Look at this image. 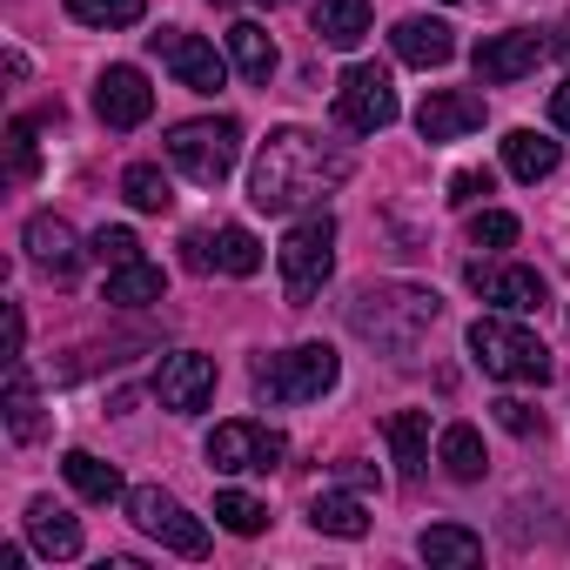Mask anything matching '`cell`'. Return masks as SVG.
I'll use <instances>...</instances> for the list:
<instances>
[{
    "mask_svg": "<svg viewBox=\"0 0 570 570\" xmlns=\"http://www.w3.org/2000/svg\"><path fill=\"white\" fill-rule=\"evenodd\" d=\"M8 436H14V443H41V436H48V416H41V396H35V383H28L21 356L8 363Z\"/></svg>",
    "mask_w": 570,
    "mask_h": 570,
    "instance_id": "obj_24",
    "label": "cell"
},
{
    "mask_svg": "<svg viewBox=\"0 0 570 570\" xmlns=\"http://www.w3.org/2000/svg\"><path fill=\"white\" fill-rule=\"evenodd\" d=\"M21 248H28V255L48 268V275H61V282L81 268V242H75V228H68L61 215H48V208H41V215H28V228H21Z\"/></svg>",
    "mask_w": 570,
    "mask_h": 570,
    "instance_id": "obj_16",
    "label": "cell"
},
{
    "mask_svg": "<svg viewBox=\"0 0 570 570\" xmlns=\"http://www.w3.org/2000/svg\"><path fill=\"white\" fill-rule=\"evenodd\" d=\"M470 289L497 309V316H530V309H543V275L537 268H523V262H470Z\"/></svg>",
    "mask_w": 570,
    "mask_h": 570,
    "instance_id": "obj_11",
    "label": "cell"
},
{
    "mask_svg": "<svg viewBox=\"0 0 570 570\" xmlns=\"http://www.w3.org/2000/svg\"><path fill=\"white\" fill-rule=\"evenodd\" d=\"M470 356L497 383H550V350L510 316H476L470 323Z\"/></svg>",
    "mask_w": 570,
    "mask_h": 570,
    "instance_id": "obj_5",
    "label": "cell"
},
{
    "mask_svg": "<svg viewBox=\"0 0 570 570\" xmlns=\"http://www.w3.org/2000/svg\"><path fill=\"white\" fill-rule=\"evenodd\" d=\"M28 343V323H21V303H8V356H21Z\"/></svg>",
    "mask_w": 570,
    "mask_h": 570,
    "instance_id": "obj_40",
    "label": "cell"
},
{
    "mask_svg": "<svg viewBox=\"0 0 570 570\" xmlns=\"http://www.w3.org/2000/svg\"><path fill=\"white\" fill-rule=\"evenodd\" d=\"M557 161H563V148L550 135H537V128H510L503 135V168L517 181H543V175H557Z\"/></svg>",
    "mask_w": 570,
    "mask_h": 570,
    "instance_id": "obj_20",
    "label": "cell"
},
{
    "mask_svg": "<svg viewBox=\"0 0 570 570\" xmlns=\"http://www.w3.org/2000/svg\"><path fill=\"white\" fill-rule=\"evenodd\" d=\"M282 456H289V443L268 423H215V436H208V463L222 476H255V470H275Z\"/></svg>",
    "mask_w": 570,
    "mask_h": 570,
    "instance_id": "obj_8",
    "label": "cell"
},
{
    "mask_svg": "<svg viewBox=\"0 0 570 570\" xmlns=\"http://www.w3.org/2000/svg\"><path fill=\"white\" fill-rule=\"evenodd\" d=\"M336 115H343V128H356V135H383V128L396 121V88H390V75H383V68H350V75L336 81Z\"/></svg>",
    "mask_w": 570,
    "mask_h": 570,
    "instance_id": "obj_10",
    "label": "cell"
},
{
    "mask_svg": "<svg viewBox=\"0 0 570 570\" xmlns=\"http://www.w3.org/2000/svg\"><path fill=\"white\" fill-rule=\"evenodd\" d=\"M490 188H497V181H490V168H463V175H450V202H456V208H476Z\"/></svg>",
    "mask_w": 570,
    "mask_h": 570,
    "instance_id": "obj_36",
    "label": "cell"
},
{
    "mask_svg": "<svg viewBox=\"0 0 570 570\" xmlns=\"http://www.w3.org/2000/svg\"><path fill=\"white\" fill-rule=\"evenodd\" d=\"M550 55V41L537 35V28H510V35H490V41H476V81H490V88H503V81H523L537 61Z\"/></svg>",
    "mask_w": 570,
    "mask_h": 570,
    "instance_id": "obj_13",
    "label": "cell"
},
{
    "mask_svg": "<svg viewBox=\"0 0 570 570\" xmlns=\"http://www.w3.org/2000/svg\"><path fill=\"white\" fill-rule=\"evenodd\" d=\"M28 537L41 557H81V523L55 503V497H35L28 503Z\"/></svg>",
    "mask_w": 570,
    "mask_h": 570,
    "instance_id": "obj_18",
    "label": "cell"
},
{
    "mask_svg": "<svg viewBox=\"0 0 570 570\" xmlns=\"http://www.w3.org/2000/svg\"><path fill=\"white\" fill-rule=\"evenodd\" d=\"M470 242H476V248H510V242H517V215H503V208L470 215Z\"/></svg>",
    "mask_w": 570,
    "mask_h": 570,
    "instance_id": "obj_33",
    "label": "cell"
},
{
    "mask_svg": "<svg viewBox=\"0 0 570 570\" xmlns=\"http://www.w3.org/2000/svg\"><path fill=\"white\" fill-rule=\"evenodd\" d=\"M95 115H101L108 128H141V121L155 115L148 75H141V68H108V75L95 81Z\"/></svg>",
    "mask_w": 570,
    "mask_h": 570,
    "instance_id": "obj_14",
    "label": "cell"
},
{
    "mask_svg": "<svg viewBox=\"0 0 570 570\" xmlns=\"http://www.w3.org/2000/svg\"><path fill=\"white\" fill-rule=\"evenodd\" d=\"M262 8H289V0H262Z\"/></svg>",
    "mask_w": 570,
    "mask_h": 570,
    "instance_id": "obj_43",
    "label": "cell"
},
{
    "mask_svg": "<svg viewBox=\"0 0 570 570\" xmlns=\"http://www.w3.org/2000/svg\"><path fill=\"white\" fill-rule=\"evenodd\" d=\"M61 476H68L75 497H88V503H115V497H121V470L101 463L95 450H68V456H61Z\"/></svg>",
    "mask_w": 570,
    "mask_h": 570,
    "instance_id": "obj_26",
    "label": "cell"
},
{
    "mask_svg": "<svg viewBox=\"0 0 570 570\" xmlns=\"http://www.w3.org/2000/svg\"><path fill=\"white\" fill-rule=\"evenodd\" d=\"M309 523H316L323 537H343V543H356V537L370 530V510H363L356 497H343V490H323V497L309 503Z\"/></svg>",
    "mask_w": 570,
    "mask_h": 570,
    "instance_id": "obj_27",
    "label": "cell"
},
{
    "mask_svg": "<svg viewBox=\"0 0 570 570\" xmlns=\"http://www.w3.org/2000/svg\"><path fill=\"white\" fill-rule=\"evenodd\" d=\"M370 35V0H316V41L323 48H356Z\"/></svg>",
    "mask_w": 570,
    "mask_h": 570,
    "instance_id": "obj_25",
    "label": "cell"
},
{
    "mask_svg": "<svg viewBox=\"0 0 570 570\" xmlns=\"http://www.w3.org/2000/svg\"><path fill=\"white\" fill-rule=\"evenodd\" d=\"M168 161H175L188 181L222 188V181L235 175V161H242V128H235L228 115H208V121H175V128H168Z\"/></svg>",
    "mask_w": 570,
    "mask_h": 570,
    "instance_id": "obj_6",
    "label": "cell"
},
{
    "mask_svg": "<svg viewBox=\"0 0 570 570\" xmlns=\"http://www.w3.org/2000/svg\"><path fill=\"white\" fill-rule=\"evenodd\" d=\"M88 255H95L101 268H121V262H135V255H141V242H135V228H101V235L88 242Z\"/></svg>",
    "mask_w": 570,
    "mask_h": 570,
    "instance_id": "obj_34",
    "label": "cell"
},
{
    "mask_svg": "<svg viewBox=\"0 0 570 570\" xmlns=\"http://www.w3.org/2000/svg\"><path fill=\"white\" fill-rule=\"evenodd\" d=\"M383 436H390V456H396L403 476H423L430 470V416L423 410H396L383 423Z\"/></svg>",
    "mask_w": 570,
    "mask_h": 570,
    "instance_id": "obj_22",
    "label": "cell"
},
{
    "mask_svg": "<svg viewBox=\"0 0 570 570\" xmlns=\"http://www.w3.org/2000/svg\"><path fill=\"white\" fill-rule=\"evenodd\" d=\"M443 316V296L436 289H416V282H376L350 303V330L363 343H376L383 356H416V343L436 330Z\"/></svg>",
    "mask_w": 570,
    "mask_h": 570,
    "instance_id": "obj_2",
    "label": "cell"
},
{
    "mask_svg": "<svg viewBox=\"0 0 570 570\" xmlns=\"http://www.w3.org/2000/svg\"><path fill=\"white\" fill-rule=\"evenodd\" d=\"M128 517H135V530H141V537H155L161 550H175V557H208V523H202V517H188L161 483L128 490Z\"/></svg>",
    "mask_w": 570,
    "mask_h": 570,
    "instance_id": "obj_7",
    "label": "cell"
},
{
    "mask_svg": "<svg viewBox=\"0 0 570 570\" xmlns=\"http://www.w3.org/2000/svg\"><path fill=\"white\" fill-rule=\"evenodd\" d=\"M215 523L235 530V537H262L268 530V503H255L248 490H222L215 497Z\"/></svg>",
    "mask_w": 570,
    "mask_h": 570,
    "instance_id": "obj_30",
    "label": "cell"
},
{
    "mask_svg": "<svg viewBox=\"0 0 570 570\" xmlns=\"http://www.w3.org/2000/svg\"><path fill=\"white\" fill-rule=\"evenodd\" d=\"M390 48H396V61H410V68H443V61L456 55V28H450V21H430V14H410V21H396Z\"/></svg>",
    "mask_w": 570,
    "mask_h": 570,
    "instance_id": "obj_17",
    "label": "cell"
},
{
    "mask_svg": "<svg viewBox=\"0 0 570 570\" xmlns=\"http://www.w3.org/2000/svg\"><path fill=\"white\" fill-rule=\"evenodd\" d=\"M275 262H282V289H289V309H309L316 296H323V282L336 275V215H303L289 235H282V248H275Z\"/></svg>",
    "mask_w": 570,
    "mask_h": 570,
    "instance_id": "obj_3",
    "label": "cell"
},
{
    "mask_svg": "<svg viewBox=\"0 0 570 570\" xmlns=\"http://www.w3.org/2000/svg\"><path fill=\"white\" fill-rule=\"evenodd\" d=\"M121 195H128V208H141V215H168V202H175V188H168V175H161L155 161H135V168L121 175Z\"/></svg>",
    "mask_w": 570,
    "mask_h": 570,
    "instance_id": "obj_29",
    "label": "cell"
},
{
    "mask_svg": "<svg viewBox=\"0 0 570 570\" xmlns=\"http://www.w3.org/2000/svg\"><path fill=\"white\" fill-rule=\"evenodd\" d=\"M557 35H563V41H557V48H563V55H570V21H563V28H557Z\"/></svg>",
    "mask_w": 570,
    "mask_h": 570,
    "instance_id": "obj_42",
    "label": "cell"
},
{
    "mask_svg": "<svg viewBox=\"0 0 570 570\" xmlns=\"http://www.w3.org/2000/svg\"><path fill=\"white\" fill-rule=\"evenodd\" d=\"M550 121H557V128H563V135H570V81H563V88H557V95H550Z\"/></svg>",
    "mask_w": 570,
    "mask_h": 570,
    "instance_id": "obj_41",
    "label": "cell"
},
{
    "mask_svg": "<svg viewBox=\"0 0 570 570\" xmlns=\"http://www.w3.org/2000/svg\"><path fill=\"white\" fill-rule=\"evenodd\" d=\"M8 148H14V175H35V168H41V148H35V121H14V128H8Z\"/></svg>",
    "mask_w": 570,
    "mask_h": 570,
    "instance_id": "obj_37",
    "label": "cell"
},
{
    "mask_svg": "<svg viewBox=\"0 0 570 570\" xmlns=\"http://www.w3.org/2000/svg\"><path fill=\"white\" fill-rule=\"evenodd\" d=\"M181 248H188V268H202V275L215 268V235H202V228H195V235H188Z\"/></svg>",
    "mask_w": 570,
    "mask_h": 570,
    "instance_id": "obj_38",
    "label": "cell"
},
{
    "mask_svg": "<svg viewBox=\"0 0 570 570\" xmlns=\"http://www.w3.org/2000/svg\"><path fill=\"white\" fill-rule=\"evenodd\" d=\"M228 61H235V75L242 81H255V88H268V75H275V41H268V28H255V21H235L228 28Z\"/></svg>",
    "mask_w": 570,
    "mask_h": 570,
    "instance_id": "obj_21",
    "label": "cell"
},
{
    "mask_svg": "<svg viewBox=\"0 0 570 570\" xmlns=\"http://www.w3.org/2000/svg\"><path fill=\"white\" fill-rule=\"evenodd\" d=\"M470 128H483V95H470V88H436V95H423V108H416V135H423V141H456V135H470Z\"/></svg>",
    "mask_w": 570,
    "mask_h": 570,
    "instance_id": "obj_15",
    "label": "cell"
},
{
    "mask_svg": "<svg viewBox=\"0 0 570 570\" xmlns=\"http://www.w3.org/2000/svg\"><path fill=\"white\" fill-rule=\"evenodd\" d=\"M336 376H343V363L330 343H296L282 356H255V396L262 403H316L336 390Z\"/></svg>",
    "mask_w": 570,
    "mask_h": 570,
    "instance_id": "obj_4",
    "label": "cell"
},
{
    "mask_svg": "<svg viewBox=\"0 0 570 570\" xmlns=\"http://www.w3.org/2000/svg\"><path fill=\"white\" fill-rule=\"evenodd\" d=\"M215 268H228V275H255L262 268V242L248 235V228H215Z\"/></svg>",
    "mask_w": 570,
    "mask_h": 570,
    "instance_id": "obj_31",
    "label": "cell"
},
{
    "mask_svg": "<svg viewBox=\"0 0 570 570\" xmlns=\"http://www.w3.org/2000/svg\"><path fill=\"white\" fill-rule=\"evenodd\" d=\"M436 456H443V470H450L456 483H476V476L490 470V456H483V436H476L470 423H450V430H443V443H436Z\"/></svg>",
    "mask_w": 570,
    "mask_h": 570,
    "instance_id": "obj_28",
    "label": "cell"
},
{
    "mask_svg": "<svg viewBox=\"0 0 570 570\" xmlns=\"http://www.w3.org/2000/svg\"><path fill=\"white\" fill-rule=\"evenodd\" d=\"M416 550H423V563H443V570H470V563H483V537L463 530V523H430V530L416 537Z\"/></svg>",
    "mask_w": 570,
    "mask_h": 570,
    "instance_id": "obj_23",
    "label": "cell"
},
{
    "mask_svg": "<svg viewBox=\"0 0 570 570\" xmlns=\"http://www.w3.org/2000/svg\"><path fill=\"white\" fill-rule=\"evenodd\" d=\"M490 410H497V423H503L510 436H543V410H537V403H523V396H497Z\"/></svg>",
    "mask_w": 570,
    "mask_h": 570,
    "instance_id": "obj_35",
    "label": "cell"
},
{
    "mask_svg": "<svg viewBox=\"0 0 570 570\" xmlns=\"http://www.w3.org/2000/svg\"><path fill=\"white\" fill-rule=\"evenodd\" d=\"M356 175V155L309 135V128H275L255 155V175H248V202L262 215H289L303 202H323L330 188H343Z\"/></svg>",
    "mask_w": 570,
    "mask_h": 570,
    "instance_id": "obj_1",
    "label": "cell"
},
{
    "mask_svg": "<svg viewBox=\"0 0 570 570\" xmlns=\"http://www.w3.org/2000/svg\"><path fill=\"white\" fill-rule=\"evenodd\" d=\"M68 14L81 28H135L148 8H141V0H68Z\"/></svg>",
    "mask_w": 570,
    "mask_h": 570,
    "instance_id": "obj_32",
    "label": "cell"
},
{
    "mask_svg": "<svg viewBox=\"0 0 570 570\" xmlns=\"http://www.w3.org/2000/svg\"><path fill=\"white\" fill-rule=\"evenodd\" d=\"M155 396H161V410H175V416L208 410V396H215V356H195V350L161 356V370H155Z\"/></svg>",
    "mask_w": 570,
    "mask_h": 570,
    "instance_id": "obj_12",
    "label": "cell"
},
{
    "mask_svg": "<svg viewBox=\"0 0 570 570\" xmlns=\"http://www.w3.org/2000/svg\"><path fill=\"white\" fill-rule=\"evenodd\" d=\"M168 296V275H161V262H121V268H108V303L115 309H148V303H161Z\"/></svg>",
    "mask_w": 570,
    "mask_h": 570,
    "instance_id": "obj_19",
    "label": "cell"
},
{
    "mask_svg": "<svg viewBox=\"0 0 570 570\" xmlns=\"http://www.w3.org/2000/svg\"><path fill=\"white\" fill-rule=\"evenodd\" d=\"M148 48L161 55V68L188 88V95H222V81H228V61L215 55V41H202V35H188V28H161V35H148Z\"/></svg>",
    "mask_w": 570,
    "mask_h": 570,
    "instance_id": "obj_9",
    "label": "cell"
},
{
    "mask_svg": "<svg viewBox=\"0 0 570 570\" xmlns=\"http://www.w3.org/2000/svg\"><path fill=\"white\" fill-rule=\"evenodd\" d=\"M336 476H343L350 490H370V483H376V470H370L363 456H343V463H336Z\"/></svg>",
    "mask_w": 570,
    "mask_h": 570,
    "instance_id": "obj_39",
    "label": "cell"
}]
</instances>
